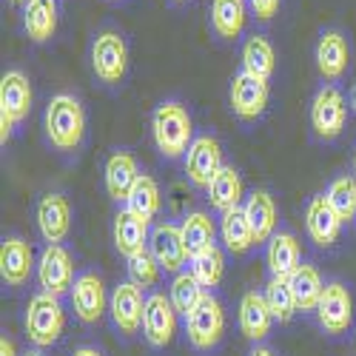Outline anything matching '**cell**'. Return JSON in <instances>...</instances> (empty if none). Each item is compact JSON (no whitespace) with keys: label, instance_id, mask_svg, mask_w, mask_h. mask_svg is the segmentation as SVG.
I'll return each instance as SVG.
<instances>
[{"label":"cell","instance_id":"obj_1","mask_svg":"<svg viewBox=\"0 0 356 356\" xmlns=\"http://www.w3.org/2000/svg\"><path fill=\"white\" fill-rule=\"evenodd\" d=\"M86 134V111L74 95H54L46 106V137L60 152H74Z\"/></svg>","mask_w":356,"mask_h":356},{"label":"cell","instance_id":"obj_2","mask_svg":"<svg viewBox=\"0 0 356 356\" xmlns=\"http://www.w3.org/2000/svg\"><path fill=\"white\" fill-rule=\"evenodd\" d=\"M191 117L183 103H160L152 117V134L157 152L168 160H177L191 148Z\"/></svg>","mask_w":356,"mask_h":356},{"label":"cell","instance_id":"obj_3","mask_svg":"<svg viewBox=\"0 0 356 356\" xmlns=\"http://www.w3.org/2000/svg\"><path fill=\"white\" fill-rule=\"evenodd\" d=\"M26 337L38 348H49L63 337L66 328V311L60 305V296L54 293H35L26 305Z\"/></svg>","mask_w":356,"mask_h":356},{"label":"cell","instance_id":"obj_4","mask_svg":"<svg viewBox=\"0 0 356 356\" xmlns=\"http://www.w3.org/2000/svg\"><path fill=\"white\" fill-rule=\"evenodd\" d=\"M32 111V83L17 69L6 72L0 80V143H9L15 123Z\"/></svg>","mask_w":356,"mask_h":356},{"label":"cell","instance_id":"obj_5","mask_svg":"<svg viewBox=\"0 0 356 356\" xmlns=\"http://www.w3.org/2000/svg\"><path fill=\"white\" fill-rule=\"evenodd\" d=\"M186 334H188L191 348L197 350H211L220 345L225 334V311L217 296L205 293V300L186 316Z\"/></svg>","mask_w":356,"mask_h":356},{"label":"cell","instance_id":"obj_6","mask_svg":"<svg viewBox=\"0 0 356 356\" xmlns=\"http://www.w3.org/2000/svg\"><path fill=\"white\" fill-rule=\"evenodd\" d=\"M348 120V103L345 95L337 86H325L316 92L314 103H311V129L316 137L322 140H334L342 134Z\"/></svg>","mask_w":356,"mask_h":356},{"label":"cell","instance_id":"obj_7","mask_svg":"<svg viewBox=\"0 0 356 356\" xmlns=\"http://www.w3.org/2000/svg\"><path fill=\"white\" fill-rule=\"evenodd\" d=\"M92 69L103 83H120L129 69V46L117 32H100L92 43Z\"/></svg>","mask_w":356,"mask_h":356},{"label":"cell","instance_id":"obj_8","mask_svg":"<svg viewBox=\"0 0 356 356\" xmlns=\"http://www.w3.org/2000/svg\"><path fill=\"white\" fill-rule=\"evenodd\" d=\"M177 308L171 305V296L165 293H152L145 296L143 308V337L152 348H165L171 345L177 334Z\"/></svg>","mask_w":356,"mask_h":356},{"label":"cell","instance_id":"obj_9","mask_svg":"<svg viewBox=\"0 0 356 356\" xmlns=\"http://www.w3.org/2000/svg\"><path fill=\"white\" fill-rule=\"evenodd\" d=\"M222 168V148L211 134L194 137L191 148L186 152V177L191 180V186L197 188H209L211 180Z\"/></svg>","mask_w":356,"mask_h":356},{"label":"cell","instance_id":"obj_10","mask_svg":"<svg viewBox=\"0 0 356 356\" xmlns=\"http://www.w3.org/2000/svg\"><path fill=\"white\" fill-rule=\"evenodd\" d=\"M74 259L63 245H46V251L40 254L38 262V282L40 291L60 296L66 291H72L74 285Z\"/></svg>","mask_w":356,"mask_h":356},{"label":"cell","instance_id":"obj_11","mask_svg":"<svg viewBox=\"0 0 356 356\" xmlns=\"http://www.w3.org/2000/svg\"><path fill=\"white\" fill-rule=\"evenodd\" d=\"M316 319L328 334H345L353 322V300L342 282H328L319 296Z\"/></svg>","mask_w":356,"mask_h":356},{"label":"cell","instance_id":"obj_12","mask_svg":"<svg viewBox=\"0 0 356 356\" xmlns=\"http://www.w3.org/2000/svg\"><path fill=\"white\" fill-rule=\"evenodd\" d=\"M143 308H145V300H143V288L140 285L120 282L111 291L108 311H111L114 325L120 328V334L131 337V334H137L143 328Z\"/></svg>","mask_w":356,"mask_h":356},{"label":"cell","instance_id":"obj_13","mask_svg":"<svg viewBox=\"0 0 356 356\" xmlns=\"http://www.w3.org/2000/svg\"><path fill=\"white\" fill-rule=\"evenodd\" d=\"M148 251H152V257L160 262V268L163 271H171V274H180L183 265L191 259L188 251H186V243H183L180 225H171V222H160L152 231Z\"/></svg>","mask_w":356,"mask_h":356},{"label":"cell","instance_id":"obj_14","mask_svg":"<svg viewBox=\"0 0 356 356\" xmlns=\"http://www.w3.org/2000/svg\"><path fill=\"white\" fill-rule=\"evenodd\" d=\"M69 293H72V308H74V316H77L80 322H86V325L100 322V316L106 314L108 300H106L103 280H100L97 274H92V271L80 274V277L74 280V285H72V291H69Z\"/></svg>","mask_w":356,"mask_h":356},{"label":"cell","instance_id":"obj_15","mask_svg":"<svg viewBox=\"0 0 356 356\" xmlns=\"http://www.w3.org/2000/svg\"><path fill=\"white\" fill-rule=\"evenodd\" d=\"M268 106V83L240 72L231 80V108L240 120H257Z\"/></svg>","mask_w":356,"mask_h":356},{"label":"cell","instance_id":"obj_16","mask_svg":"<svg viewBox=\"0 0 356 356\" xmlns=\"http://www.w3.org/2000/svg\"><path fill=\"white\" fill-rule=\"evenodd\" d=\"M35 271V254H32V245L20 236H9L0 245V277H3L6 285L12 288H20L29 282Z\"/></svg>","mask_w":356,"mask_h":356},{"label":"cell","instance_id":"obj_17","mask_svg":"<svg viewBox=\"0 0 356 356\" xmlns=\"http://www.w3.org/2000/svg\"><path fill=\"white\" fill-rule=\"evenodd\" d=\"M38 228L43 234V240L49 245H60L66 236H69V228H72V209L66 197L60 194H46L40 202H38Z\"/></svg>","mask_w":356,"mask_h":356},{"label":"cell","instance_id":"obj_18","mask_svg":"<svg viewBox=\"0 0 356 356\" xmlns=\"http://www.w3.org/2000/svg\"><path fill=\"white\" fill-rule=\"evenodd\" d=\"M305 225H308L311 240H314L319 248H331V245L339 240V231H342V220H339V214L328 205L325 194H322V197H314V200L308 202Z\"/></svg>","mask_w":356,"mask_h":356},{"label":"cell","instance_id":"obj_19","mask_svg":"<svg viewBox=\"0 0 356 356\" xmlns=\"http://www.w3.org/2000/svg\"><path fill=\"white\" fill-rule=\"evenodd\" d=\"M265 262H268L271 277L288 280L296 268L302 265V248L300 240L291 231H280L268 240V251H265Z\"/></svg>","mask_w":356,"mask_h":356},{"label":"cell","instance_id":"obj_20","mask_svg":"<svg viewBox=\"0 0 356 356\" xmlns=\"http://www.w3.org/2000/svg\"><path fill=\"white\" fill-rule=\"evenodd\" d=\"M271 325H274V314L268 302H265V293L248 291L240 302V331L245 334V339L262 342L271 334Z\"/></svg>","mask_w":356,"mask_h":356},{"label":"cell","instance_id":"obj_21","mask_svg":"<svg viewBox=\"0 0 356 356\" xmlns=\"http://www.w3.org/2000/svg\"><path fill=\"white\" fill-rule=\"evenodd\" d=\"M148 240H152V234H148V222L143 217H137L129 209H123L120 214L114 217V245L126 259L140 254V251H145Z\"/></svg>","mask_w":356,"mask_h":356},{"label":"cell","instance_id":"obj_22","mask_svg":"<svg viewBox=\"0 0 356 356\" xmlns=\"http://www.w3.org/2000/svg\"><path fill=\"white\" fill-rule=\"evenodd\" d=\"M140 180L137 160L129 152H117L106 163V191L111 200H129L131 188Z\"/></svg>","mask_w":356,"mask_h":356},{"label":"cell","instance_id":"obj_23","mask_svg":"<svg viewBox=\"0 0 356 356\" xmlns=\"http://www.w3.org/2000/svg\"><path fill=\"white\" fill-rule=\"evenodd\" d=\"M316 69L325 80H339L348 69V40L339 32H325L316 43Z\"/></svg>","mask_w":356,"mask_h":356},{"label":"cell","instance_id":"obj_24","mask_svg":"<svg viewBox=\"0 0 356 356\" xmlns=\"http://www.w3.org/2000/svg\"><path fill=\"white\" fill-rule=\"evenodd\" d=\"M245 217L254 228V240L257 243H265L274 236V228H277V202L268 191H254L248 200H245Z\"/></svg>","mask_w":356,"mask_h":356},{"label":"cell","instance_id":"obj_25","mask_svg":"<svg viewBox=\"0 0 356 356\" xmlns=\"http://www.w3.org/2000/svg\"><path fill=\"white\" fill-rule=\"evenodd\" d=\"M209 191V202L214 205L217 211H231L243 202V177L234 165H222L220 174L211 180V186L205 188Z\"/></svg>","mask_w":356,"mask_h":356},{"label":"cell","instance_id":"obj_26","mask_svg":"<svg viewBox=\"0 0 356 356\" xmlns=\"http://www.w3.org/2000/svg\"><path fill=\"white\" fill-rule=\"evenodd\" d=\"M23 26L35 43H46L57 32V3L54 0H26Z\"/></svg>","mask_w":356,"mask_h":356},{"label":"cell","instance_id":"obj_27","mask_svg":"<svg viewBox=\"0 0 356 356\" xmlns=\"http://www.w3.org/2000/svg\"><path fill=\"white\" fill-rule=\"evenodd\" d=\"M220 234H222V243L231 254H245L251 245H257L254 240V228L245 217V209L236 205V209L225 211L222 220H220Z\"/></svg>","mask_w":356,"mask_h":356},{"label":"cell","instance_id":"obj_28","mask_svg":"<svg viewBox=\"0 0 356 356\" xmlns=\"http://www.w3.org/2000/svg\"><path fill=\"white\" fill-rule=\"evenodd\" d=\"M180 231H183V243H186L188 257H200V254H205V251L214 248L217 225H214V220L205 214V211H191V214L183 220Z\"/></svg>","mask_w":356,"mask_h":356},{"label":"cell","instance_id":"obj_29","mask_svg":"<svg viewBox=\"0 0 356 356\" xmlns=\"http://www.w3.org/2000/svg\"><path fill=\"white\" fill-rule=\"evenodd\" d=\"M274 66H277L274 46L265 38H259V35L248 38L245 46H243V72L268 83V77L274 74Z\"/></svg>","mask_w":356,"mask_h":356},{"label":"cell","instance_id":"obj_30","mask_svg":"<svg viewBox=\"0 0 356 356\" xmlns=\"http://www.w3.org/2000/svg\"><path fill=\"white\" fill-rule=\"evenodd\" d=\"M288 282H291L293 296H296V308L300 311H316L319 296L325 291V282H322V277H319V271L314 268V265L302 262L300 268L288 277Z\"/></svg>","mask_w":356,"mask_h":356},{"label":"cell","instance_id":"obj_31","mask_svg":"<svg viewBox=\"0 0 356 356\" xmlns=\"http://www.w3.org/2000/svg\"><path fill=\"white\" fill-rule=\"evenodd\" d=\"M248 17L245 0H214L211 3V23L220 38H236L243 32Z\"/></svg>","mask_w":356,"mask_h":356},{"label":"cell","instance_id":"obj_32","mask_svg":"<svg viewBox=\"0 0 356 356\" xmlns=\"http://www.w3.org/2000/svg\"><path fill=\"white\" fill-rule=\"evenodd\" d=\"M205 291L200 282H197V277L191 274V271H180L174 277V282H171V288H168V296H171V305L177 308V314H183V316H188L202 300H205Z\"/></svg>","mask_w":356,"mask_h":356},{"label":"cell","instance_id":"obj_33","mask_svg":"<svg viewBox=\"0 0 356 356\" xmlns=\"http://www.w3.org/2000/svg\"><path fill=\"white\" fill-rule=\"evenodd\" d=\"M126 209L134 211L137 217H143L145 222L160 211V186H157L154 177L140 174L137 186L131 188V194H129V200H126Z\"/></svg>","mask_w":356,"mask_h":356},{"label":"cell","instance_id":"obj_34","mask_svg":"<svg viewBox=\"0 0 356 356\" xmlns=\"http://www.w3.org/2000/svg\"><path fill=\"white\" fill-rule=\"evenodd\" d=\"M265 302H268L271 314L277 322H291L293 314L300 311L296 308V296H293V288L288 280L282 277H271L268 285H265Z\"/></svg>","mask_w":356,"mask_h":356},{"label":"cell","instance_id":"obj_35","mask_svg":"<svg viewBox=\"0 0 356 356\" xmlns=\"http://www.w3.org/2000/svg\"><path fill=\"white\" fill-rule=\"evenodd\" d=\"M325 200L342 222H350L356 217V177H337L325 191Z\"/></svg>","mask_w":356,"mask_h":356},{"label":"cell","instance_id":"obj_36","mask_svg":"<svg viewBox=\"0 0 356 356\" xmlns=\"http://www.w3.org/2000/svg\"><path fill=\"white\" fill-rule=\"evenodd\" d=\"M191 274L197 277V282L202 288H217L222 274H225V257H222V251L214 245L211 251H205L200 257H191Z\"/></svg>","mask_w":356,"mask_h":356},{"label":"cell","instance_id":"obj_37","mask_svg":"<svg viewBox=\"0 0 356 356\" xmlns=\"http://www.w3.org/2000/svg\"><path fill=\"white\" fill-rule=\"evenodd\" d=\"M160 262L152 257V251H140L134 257H129V277L134 285L140 288H154L160 282Z\"/></svg>","mask_w":356,"mask_h":356},{"label":"cell","instance_id":"obj_38","mask_svg":"<svg viewBox=\"0 0 356 356\" xmlns=\"http://www.w3.org/2000/svg\"><path fill=\"white\" fill-rule=\"evenodd\" d=\"M251 9L259 20H271L280 9V0H251Z\"/></svg>","mask_w":356,"mask_h":356},{"label":"cell","instance_id":"obj_39","mask_svg":"<svg viewBox=\"0 0 356 356\" xmlns=\"http://www.w3.org/2000/svg\"><path fill=\"white\" fill-rule=\"evenodd\" d=\"M0 356H17V348H15V342L12 339H0Z\"/></svg>","mask_w":356,"mask_h":356},{"label":"cell","instance_id":"obj_40","mask_svg":"<svg viewBox=\"0 0 356 356\" xmlns=\"http://www.w3.org/2000/svg\"><path fill=\"white\" fill-rule=\"evenodd\" d=\"M248 356H274V350L265 348V345H254V350H251Z\"/></svg>","mask_w":356,"mask_h":356},{"label":"cell","instance_id":"obj_41","mask_svg":"<svg viewBox=\"0 0 356 356\" xmlns=\"http://www.w3.org/2000/svg\"><path fill=\"white\" fill-rule=\"evenodd\" d=\"M74 356H103V353H100L97 348H77Z\"/></svg>","mask_w":356,"mask_h":356},{"label":"cell","instance_id":"obj_42","mask_svg":"<svg viewBox=\"0 0 356 356\" xmlns=\"http://www.w3.org/2000/svg\"><path fill=\"white\" fill-rule=\"evenodd\" d=\"M350 108L356 111V83H353V88H350Z\"/></svg>","mask_w":356,"mask_h":356},{"label":"cell","instance_id":"obj_43","mask_svg":"<svg viewBox=\"0 0 356 356\" xmlns=\"http://www.w3.org/2000/svg\"><path fill=\"white\" fill-rule=\"evenodd\" d=\"M26 356H46V353H40V350H29Z\"/></svg>","mask_w":356,"mask_h":356},{"label":"cell","instance_id":"obj_44","mask_svg":"<svg viewBox=\"0 0 356 356\" xmlns=\"http://www.w3.org/2000/svg\"><path fill=\"white\" fill-rule=\"evenodd\" d=\"M353 174H356V154H353Z\"/></svg>","mask_w":356,"mask_h":356}]
</instances>
